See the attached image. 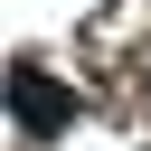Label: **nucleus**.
<instances>
[{"label":"nucleus","instance_id":"obj_1","mask_svg":"<svg viewBox=\"0 0 151 151\" xmlns=\"http://www.w3.org/2000/svg\"><path fill=\"white\" fill-rule=\"evenodd\" d=\"M9 113H19V132H28V142H47V132H66V123H76V94H66L47 66H19V76H9Z\"/></svg>","mask_w":151,"mask_h":151}]
</instances>
